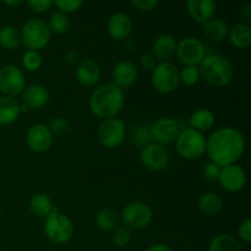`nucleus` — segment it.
<instances>
[{"mask_svg":"<svg viewBox=\"0 0 251 251\" xmlns=\"http://www.w3.org/2000/svg\"><path fill=\"white\" fill-rule=\"evenodd\" d=\"M119 217L110 208H103L96 215V225L103 232H114L119 227Z\"/></svg>","mask_w":251,"mask_h":251,"instance_id":"cd10ccee","label":"nucleus"},{"mask_svg":"<svg viewBox=\"0 0 251 251\" xmlns=\"http://www.w3.org/2000/svg\"><path fill=\"white\" fill-rule=\"evenodd\" d=\"M125 104V95L122 88L107 83L96 88L90 98V109L102 120L115 118Z\"/></svg>","mask_w":251,"mask_h":251,"instance_id":"f03ea898","label":"nucleus"},{"mask_svg":"<svg viewBox=\"0 0 251 251\" xmlns=\"http://www.w3.org/2000/svg\"><path fill=\"white\" fill-rule=\"evenodd\" d=\"M22 100L28 109H42L49 102V92L44 86L31 85L22 92Z\"/></svg>","mask_w":251,"mask_h":251,"instance_id":"aec40b11","label":"nucleus"},{"mask_svg":"<svg viewBox=\"0 0 251 251\" xmlns=\"http://www.w3.org/2000/svg\"><path fill=\"white\" fill-rule=\"evenodd\" d=\"M153 213L151 207L142 201L127 203L122 212V221L129 229H144L151 223Z\"/></svg>","mask_w":251,"mask_h":251,"instance_id":"1a4fd4ad","label":"nucleus"},{"mask_svg":"<svg viewBox=\"0 0 251 251\" xmlns=\"http://www.w3.org/2000/svg\"><path fill=\"white\" fill-rule=\"evenodd\" d=\"M176 41L171 34H161L152 44V55L157 61L166 63L176 54Z\"/></svg>","mask_w":251,"mask_h":251,"instance_id":"412c9836","label":"nucleus"},{"mask_svg":"<svg viewBox=\"0 0 251 251\" xmlns=\"http://www.w3.org/2000/svg\"><path fill=\"white\" fill-rule=\"evenodd\" d=\"M64 60H65V63L68 64V65L77 66L78 64H80L81 58L80 55H78V53H76V51L73 50V51H69V53L64 56Z\"/></svg>","mask_w":251,"mask_h":251,"instance_id":"37998d69","label":"nucleus"},{"mask_svg":"<svg viewBox=\"0 0 251 251\" xmlns=\"http://www.w3.org/2000/svg\"><path fill=\"white\" fill-rule=\"evenodd\" d=\"M27 6L29 7V10L37 14H42V12H46L53 6V1L51 0H29L27 1Z\"/></svg>","mask_w":251,"mask_h":251,"instance_id":"58836bf2","label":"nucleus"},{"mask_svg":"<svg viewBox=\"0 0 251 251\" xmlns=\"http://www.w3.org/2000/svg\"><path fill=\"white\" fill-rule=\"evenodd\" d=\"M218 181L228 193H238L243 190L247 184V173L239 164H230V166L222 167Z\"/></svg>","mask_w":251,"mask_h":251,"instance_id":"4468645a","label":"nucleus"},{"mask_svg":"<svg viewBox=\"0 0 251 251\" xmlns=\"http://www.w3.org/2000/svg\"><path fill=\"white\" fill-rule=\"evenodd\" d=\"M208 251H243L240 243L230 234L216 235L210 243Z\"/></svg>","mask_w":251,"mask_h":251,"instance_id":"c756f323","label":"nucleus"},{"mask_svg":"<svg viewBox=\"0 0 251 251\" xmlns=\"http://www.w3.org/2000/svg\"><path fill=\"white\" fill-rule=\"evenodd\" d=\"M145 251H174V250L166 244H153L150 248H147Z\"/></svg>","mask_w":251,"mask_h":251,"instance_id":"c03bdc74","label":"nucleus"},{"mask_svg":"<svg viewBox=\"0 0 251 251\" xmlns=\"http://www.w3.org/2000/svg\"><path fill=\"white\" fill-rule=\"evenodd\" d=\"M242 17L247 22H249L251 20V5L247 4L242 10Z\"/></svg>","mask_w":251,"mask_h":251,"instance_id":"a18cd8bd","label":"nucleus"},{"mask_svg":"<svg viewBox=\"0 0 251 251\" xmlns=\"http://www.w3.org/2000/svg\"><path fill=\"white\" fill-rule=\"evenodd\" d=\"M100 68L93 59H83L76 66V78L85 87H92L100 80Z\"/></svg>","mask_w":251,"mask_h":251,"instance_id":"6ab92c4d","label":"nucleus"},{"mask_svg":"<svg viewBox=\"0 0 251 251\" xmlns=\"http://www.w3.org/2000/svg\"><path fill=\"white\" fill-rule=\"evenodd\" d=\"M53 4H55V6L63 14H70V12L80 10L83 5V1L82 0H55Z\"/></svg>","mask_w":251,"mask_h":251,"instance_id":"c9c22d12","label":"nucleus"},{"mask_svg":"<svg viewBox=\"0 0 251 251\" xmlns=\"http://www.w3.org/2000/svg\"><path fill=\"white\" fill-rule=\"evenodd\" d=\"M130 141L135 146L141 147V149L151 144V124H149V123H139L135 126H132L131 134H130Z\"/></svg>","mask_w":251,"mask_h":251,"instance_id":"c85d7f7f","label":"nucleus"},{"mask_svg":"<svg viewBox=\"0 0 251 251\" xmlns=\"http://www.w3.org/2000/svg\"><path fill=\"white\" fill-rule=\"evenodd\" d=\"M132 27L134 25L129 15L124 12H117L108 20L107 31L108 34L115 41H124L131 34Z\"/></svg>","mask_w":251,"mask_h":251,"instance_id":"f3484780","label":"nucleus"},{"mask_svg":"<svg viewBox=\"0 0 251 251\" xmlns=\"http://www.w3.org/2000/svg\"><path fill=\"white\" fill-rule=\"evenodd\" d=\"M140 159L144 167L151 172H161L167 168L169 163V153L162 145L151 142L141 149Z\"/></svg>","mask_w":251,"mask_h":251,"instance_id":"ddd939ff","label":"nucleus"},{"mask_svg":"<svg viewBox=\"0 0 251 251\" xmlns=\"http://www.w3.org/2000/svg\"><path fill=\"white\" fill-rule=\"evenodd\" d=\"M0 215H1V206H0Z\"/></svg>","mask_w":251,"mask_h":251,"instance_id":"de8ad7c7","label":"nucleus"},{"mask_svg":"<svg viewBox=\"0 0 251 251\" xmlns=\"http://www.w3.org/2000/svg\"><path fill=\"white\" fill-rule=\"evenodd\" d=\"M186 10L194 21L205 25L212 19L216 11V2L213 0H188Z\"/></svg>","mask_w":251,"mask_h":251,"instance_id":"a211bd4d","label":"nucleus"},{"mask_svg":"<svg viewBox=\"0 0 251 251\" xmlns=\"http://www.w3.org/2000/svg\"><path fill=\"white\" fill-rule=\"evenodd\" d=\"M113 85L122 88H130L136 83L139 78V70L136 65L129 60H122L115 64L112 70Z\"/></svg>","mask_w":251,"mask_h":251,"instance_id":"dca6fc26","label":"nucleus"},{"mask_svg":"<svg viewBox=\"0 0 251 251\" xmlns=\"http://www.w3.org/2000/svg\"><path fill=\"white\" fill-rule=\"evenodd\" d=\"M181 130H184V126L179 120L169 117L159 118L153 124H151L152 140L162 146L169 145L172 142H176Z\"/></svg>","mask_w":251,"mask_h":251,"instance_id":"f8f14e48","label":"nucleus"},{"mask_svg":"<svg viewBox=\"0 0 251 251\" xmlns=\"http://www.w3.org/2000/svg\"><path fill=\"white\" fill-rule=\"evenodd\" d=\"M5 5H7V6H19V5H22L24 4V1H21V0H17V1H9V0H6V1H4Z\"/></svg>","mask_w":251,"mask_h":251,"instance_id":"49530a36","label":"nucleus"},{"mask_svg":"<svg viewBox=\"0 0 251 251\" xmlns=\"http://www.w3.org/2000/svg\"><path fill=\"white\" fill-rule=\"evenodd\" d=\"M140 64H141V66L144 69L152 71L157 66V60L152 54L147 53V54H144V55L140 58Z\"/></svg>","mask_w":251,"mask_h":251,"instance_id":"79ce46f5","label":"nucleus"},{"mask_svg":"<svg viewBox=\"0 0 251 251\" xmlns=\"http://www.w3.org/2000/svg\"><path fill=\"white\" fill-rule=\"evenodd\" d=\"M131 240V232H130L129 228L126 227H118L114 230V234H113V242L117 247L124 248Z\"/></svg>","mask_w":251,"mask_h":251,"instance_id":"e433bc0d","label":"nucleus"},{"mask_svg":"<svg viewBox=\"0 0 251 251\" xmlns=\"http://www.w3.org/2000/svg\"><path fill=\"white\" fill-rule=\"evenodd\" d=\"M47 126H48V129L50 130V132L53 135H63L65 134V132H68L69 129H70V124H69L68 120L63 117L53 118Z\"/></svg>","mask_w":251,"mask_h":251,"instance_id":"f704fd0d","label":"nucleus"},{"mask_svg":"<svg viewBox=\"0 0 251 251\" xmlns=\"http://www.w3.org/2000/svg\"><path fill=\"white\" fill-rule=\"evenodd\" d=\"M44 234L54 244H65L74 235L73 222L58 208L54 207L48 217H46Z\"/></svg>","mask_w":251,"mask_h":251,"instance_id":"20e7f679","label":"nucleus"},{"mask_svg":"<svg viewBox=\"0 0 251 251\" xmlns=\"http://www.w3.org/2000/svg\"><path fill=\"white\" fill-rule=\"evenodd\" d=\"M201 78L200 70L198 66H185L181 71H179V80L188 87H193Z\"/></svg>","mask_w":251,"mask_h":251,"instance_id":"473e14b6","label":"nucleus"},{"mask_svg":"<svg viewBox=\"0 0 251 251\" xmlns=\"http://www.w3.org/2000/svg\"><path fill=\"white\" fill-rule=\"evenodd\" d=\"M152 86L156 91L161 93H171L178 87L179 82V70L171 61L157 64L156 68L152 70L151 75Z\"/></svg>","mask_w":251,"mask_h":251,"instance_id":"6e6552de","label":"nucleus"},{"mask_svg":"<svg viewBox=\"0 0 251 251\" xmlns=\"http://www.w3.org/2000/svg\"><path fill=\"white\" fill-rule=\"evenodd\" d=\"M21 33V43L28 50L38 51L50 41V29L44 20L31 19L24 25Z\"/></svg>","mask_w":251,"mask_h":251,"instance_id":"423d86ee","label":"nucleus"},{"mask_svg":"<svg viewBox=\"0 0 251 251\" xmlns=\"http://www.w3.org/2000/svg\"><path fill=\"white\" fill-rule=\"evenodd\" d=\"M200 76L206 83L215 88L226 87L233 78V66L221 54H206L200 64Z\"/></svg>","mask_w":251,"mask_h":251,"instance_id":"7ed1b4c3","label":"nucleus"},{"mask_svg":"<svg viewBox=\"0 0 251 251\" xmlns=\"http://www.w3.org/2000/svg\"><path fill=\"white\" fill-rule=\"evenodd\" d=\"M203 32L210 41L220 43L228 37L229 26L225 20L211 19L207 24L203 25Z\"/></svg>","mask_w":251,"mask_h":251,"instance_id":"b1692460","label":"nucleus"},{"mask_svg":"<svg viewBox=\"0 0 251 251\" xmlns=\"http://www.w3.org/2000/svg\"><path fill=\"white\" fill-rule=\"evenodd\" d=\"M49 29H50V33L55 34H64L70 29V19L66 14H63L60 11H55L50 15L49 17V22L48 24Z\"/></svg>","mask_w":251,"mask_h":251,"instance_id":"2f4dec72","label":"nucleus"},{"mask_svg":"<svg viewBox=\"0 0 251 251\" xmlns=\"http://www.w3.org/2000/svg\"><path fill=\"white\" fill-rule=\"evenodd\" d=\"M21 44V33L19 29L14 26H2L0 28V46L5 49L17 48Z\"/></svg>","mask_w":251,"mask_h":251,"instance_id":"7c9ffc66","label":"nucleus"},{"mask_svg":"<svg viewBox=\"0 0 251 251\" xmlns=\"http://www.w3.org/2000/svg\"><path fill=\"white\" fill-rule=\"evenodd\" d=\"M131 6L140 12H150L158 6V0H131Z\"/></svg>","mask_w":251,"mask_h":251,"instance_id":"4c0bfd02","label":"nucleus"},{"mask_svg":"<svg viewBox=\"0 0 251 251\" xmlns=\"http://www.w3.org/2000/svg\"><path fill=\"white\" fill-rule=\"evenodd\" d=\"M228 39L234 48L244 50L251 44V27L245 22L235 24L228 32Z\"/></svg>","mask_w":251,"mask_h":251,"instance_id":"4be33fe9","label":"nucleus"},{"mask_svg":"<svg viewBox=\"0 0 251 251\" xmlns=\"http://www.w3.org/2000/svg\"><path fill=\"white\" fill-rule=\"evenodd\" d=\"M176 149L179 156L184 159L195 161L206 152V139L202 132L185 127L176 137Z\"/></svg>","mask_w":251,"mask_h":251,"instance_id":"39448f33","label":"nucleus"},{"mask_svg":"<svg viewBox=\"0 0 251 251\" xmlns=\"http://www.w3.org/2000/svg\"><path fill=\"white\" fill-rule=\"evenodd\" d=\"M26 88V78L20 68L12 64L0 68V92L7 97H16Z\"/></svg>","mask_w":251,"mask_h":251,"instance_id":"9d476101","label":"nucleus"},{"mask_svg":"<svg viewBox=\"0 0 251 251\" xmlns=\"http://www.w3.org/2000/svg\"><path fill=\"white\" fill-rule=\"evenodd\" d=\"M26 142L31 151L36 153H43L51 147L53 134L46 124H41V123L34 124L27 131Z\"/></svg>","mask_w":251,"mask_h":251,"instance_id":"2eb2a0df","label":"nucleus"},{"mask_svg":"<svg viewBox=\"0 0 251 251\" xmlns=\"http://www.w3.org/2000/svg\"><path fill=\"white\" fill-rule=\"evenodd\" d=\"M238 234L242 238V240H244L245 243L251 242V220L247 218L245 221H243L240 223L239 228H238Z\"/></svg>","mask_w":251,"mask_h":251,"instance_id":"a19ab883","label":"nucleus"},{"mask_svg":"<svg viewBox=\"0 0 251 251\" xmlns=\"http://www.w3.org/2000/svg\"><path fill=\"white\" fill-rule=\"evenodd\" d=\"M245 137L234 127H222L206 140V152L210 162L220 167L235 164L245 151Z\"/></svg>","mask_w":251,"mask_h":251,"instance_id":"f257e3e1","label":"nucleus"},{"mask_svg":"<svg viewBox=\"0 0 251 251\" xmlns=\"http://www.w3.org/2000/svg\"><path fill=\"white\" fill-rule=\"evenodd\" d=\"M176 54L185 66H198L206 56V49L200 39L186 37L176 43Z\"/></svg>","mask_w":251,"mask_h":251,"instance_id":"9b49d317","label":"nucleus"},{"mask_svg":"<svg viewBox=\"0 0 251 251\" xmlns=\"http://www.w3.org/2000/svg\"><path fill=\"white\" fill-rule=\"evenodd\" d=\"M215 115L211 110L206 109V108H201V109L195 110L191 114L190 119H189V124H190L191 129L196 130L199 132H203L210 130L215 125Z\"/></svg>","mask_w":251,"mask_h":251,"instance_id":"393cba45","label":"nucleus"},{"mask_svg":"<svg viewBox=\"0 0 251 251\" xmlns=\"http://www.w3.org/2000/svg\"><path fill=\"white\" fill-rule=\"evenodd\" d=\"M54 207L55 206L51 202L50 198L46 194H36L34 196H32L31 201H29V211L32 215L38 218L48 217Z\"/></svg>","mask_w":251,"mask_h":251,"instance_id":"bb28decb","label":"nucleus"},{"mask_svg":"<svg viewBox=\"0 0 251 251\" xmlns=\"http://www.w3.org/2000/svg\"><path fill=\"white\" fill-rule=\"evenodd\" d=\"M21 114L20 103L15 98L0 96V125H10Z\"/></svg>","mask_w":251,"mask_h":251,"instance_id":"5701e85b","label":"nucleus"},{"mask_svg":"<svg viewBox=\"0 0 251 251\" xmlns=\"http://www.w3.org/2000/svg\"><path fill=\"white\" fill-rule=\"evenodd\" d=\"M98 141L103 147L108 150H114L124 142L126 136V126L124 120L112 118L103 120L98 127Z\"/></svg>","mask_w":251,"mask_h":251,"instance_id":"0eeeda50","label":"nucleus"},{"mask_svg":"<svg viewBox=\"0 0 251 251\" xmlns=\"http://www.w3.org/2000/svg\"><path fill=\"white\" fill-rule=\"evenodd\" d=\"M22 66L27 71H36L42 66V55L38 51L27 50L22 55Z\"/></svg>","mask_w":251,"mask_h":251,"instance_id":"72a5a7b5","label":"nucleus"},{"mask_svg":"<svg viewBox=\"0 0 251 251\" xmlns=\"http://www.w3.org/2000/svg\"><path fill=\"white\" fill-rule=\"evenodd\" d=\"M221 169H222V167H220L218 164L213 163V162H208V163L205 164V168H203V176L207 180L218 181Z\"/></svg>","mask_w":251,"mask_h":251,"instance_id":"ea45409f","label":"nucleus"},{"mask_svg":"<svg viewBox=\"0 0 251 251\" xmlns=\"http://www.w3.org/2000/svg\"><path fill=\"white\" fill-rule=\"evenodd\" d=\"M199 210L206 216H216L222 211L223 201L216 193H205L199 199Z\"/></svg>","mask_w":251,"mask_h":251,"instance_id":"a878e982","label":"nucleus"}]
</instances>
